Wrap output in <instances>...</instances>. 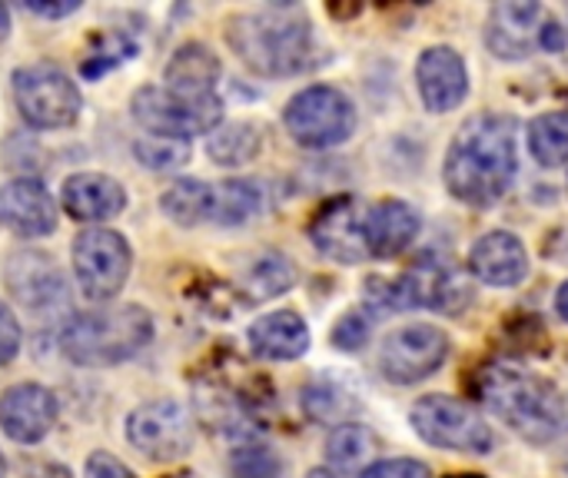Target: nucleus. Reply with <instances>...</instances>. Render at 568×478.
<instances>
[{"label":"nucleus","instance_id":"nucleus-1","mask_svg":"<svg viewBox=\"0 0 568 478\" xmlns=\"http://www.w3.org/2000/svg\"><path fill=\"white\" fill-rule=\"evenodd\" d=\"M519 123L506 113H476L459 126L446 153V186L459 203H499L519 173Z\"/></svg>","mask_w":568,"mask_h":478},{"label":"nucleus","instance_id":"nucleus-2","mask_svg":"<svg viewBox=\"0 0 568 478\" xmlns=\"http://www.w3.org/2000/svg\"><path fill=\"white\" fill-rule=\"evenodd\" d=\"M479 399L499 423L519 433L526 443L546 446L559 439L568 426V409L556 383L529 373L516 363H493L479 373Z\"/></svg>","mask_w":568,"mask_h":478},{"label":"nucleus","instance_id":"nucleus-3","mask_svg":"<svg viewBox=\"0 0 568 478\" xmlns=\"http://www.w3.org/2000/svg\"><path fill=\"white\" fill-rule=\"evenodd\" d=\"M226 43L253 73L293 77L313 60V23L300 7L273 3L230 17Z\"/></svg>","mask_w":568,"mask_h":478},{"label":"nucleus","instance_id":"nucleus-4","mask_svg":"<svg viewBox=\"0 0 568 478\" xmlns=\"http://www.w3.org/2000/svg\"><path fill=\"white\" fill-rule=\"evenodd\" d=\"M153 339V316L143 306H103L73 316L60 333V349L73 366L103 369L140 356Z\"/></svg>","mask_w":568,"mask_h":478},{"label":"nucleus","instance_id":"nucleus-5","mask_svg":"<svg viewBox=\"0 0 568 478\" xmlns=\"http://www.w3.org/2000/svg\"><path fill=\"white\" fill-rule=\"evenodd\" d=\"M369 289H379L369 293L376 309H436L456 316L473 303V283L466 269L436 253L419 256L403 276L389 283L373 279Z\"/></svg>","mask_w":568,"mask_h":478},{"label":"nucleus","instance_id":"nucleus-6","mask_svg":"<svg viewBox=\"0 0 568 478\" xmlns=\"http://www.w3.org/2000/svg\"><path fill=\"white\" fill-rule=\"evenodd\" d=\"M486 47L499 60H523L536 50L559 53L566 47V30L542 3L506 0L489 10L486 20Z\"/></svg>","mask_w":568,"mask_h":478},{"label":"nucleus","instance_id":"nucleus-7","mask_svg":"<svg viewBox=\"0 0 568 478\" xmlns=\"http://www.w3.org/2000/svg\"><path fill=\"white\" fill-rule=\"evenodd\" d=\"M283 123L300 146L329 150L353 136L356 106L343 90H336L329 83H313L286 103Z\"/></svg>","mask_w":568,"mask_h":478},{"label":"nucleus","instance_id":"nucleus-8","mask_svg":"<svg viewBox=\"0 0 568 478\" xmlns=\"http://www.w3.org/2000/svg\"><path fill=\"white\" fill-rule=\"evenodd\" d=\"M13 103L33 130H67L80 120L77 83L53 63H30L13 73Z\"/></svg>","mask_w":568,"mask_h":478},{"label":"nucleus","instance_id":"nucleus-9","mask_svg":"<svg viewBox=\"0 0 568 478\" xmlns=\"http://www.w3.org/2000/svg\"><path fill=\"white\" fill-rule=\"evenodd\" d=\"M133 120L150 133V136H170V140H186L196 133H213L223 123V100L206 96V100H186L180 93H170L166 87H140L133 93Z\"/></svg>","mask_w":568,"mask_h":478},{"label":"nucleus","instance_id":"nucleus-10","mask_svg":"<svg viewBox=\"0 0 568 478\" xmlns=\"http://www.w3.org/2000/svg\"><path fill=\"white\" fill-rule=\"evenodd\" d=\"M413 429L436 449L463 452V456H486L496 446L489 423L466 403L449 396H426L409 413Z\"/></svg>","mask_w":568,"mask_h":478},{"label":"nucleus","instance_id":"nucleus-11","mask_svg":"<svg viewBox=\"0 0 568 478\" xmlns=\"http://www.w3.org/2000/svg\"><path fill=\"white\" fill-rule=\"evenodd\" d=\"M133 269V250L123 240V233L106 226H90L73 236V273L80 283V293L90 303L113 299Z\"/></svg>","mask_w":568,"mask_h":478},{"label":"nucleus","instance_id":"nucleus-12","mask_svg":"<svg viewBox=\"0 0 568 478\" xmlns=\"http://www.w3.org/2000/svg\"><path fill=\"white\" fill-rule=\"evenodd\" d=\"M449 359V336L429 323L393 329L379 346V373L396 386H413L439 373Z\"/></svg>","mask_w":568,"mask_h":478},{"label":"nucleus","instance_id":"nucleus-13","mask_svg":"<svg viewBox=\"0 0 568 478\" xmlns=\"http://www.w3.org/2000/svg\"><path fill=\"white\" fill-rule=\"evenodd\" d=\"M126 443L150 462H176L193 449V416L176 399H153L130 413Z\"/></svg>","mask_w":568,"mask_h":478},{"label":"nucleus","instance_id":"nucleus-14","mask_svg":"<svg viewBox=\"0 0 568 478\" xmlns=\"http://www.w3.org/2000/svg\"><path fill=\"white\" fill-rule=\"evenodd\" d=\"M57 426V399L40 383H17L0 393V429L17 446H37Z\"/></svg>","mask_w":568,"mask_h":478},{"label":"nucleus","instance_id":"nucleus-15","mask_svg":"<svg viewBox=\"0 0 568 478\" xmlns=\"http://www.w3.org/2000/svg\"><path fill=\"white\" fill-rule=\"evenodd\" d=\"M363 213H366V210H359V203H356L353 196H339V200L326 203V206L316 213V220L310 223V240H313V246H316L326 260L346 263V266L369 260V253H366V236H363Z\"/></svg>","mask_w":568,"mask_h":478},{"label":"nucleus","instance_id":"nucleus-16","mask_svg":"<svg viewBox=\"0 0 568 478\" xmlns=\"http://www.w3.org/2000/svg\"><path fill=\"white\" fill-rule=\"evenodd\" d=\"M416 83L423 93V103L433 113L456 110L469 93V70L459 50L453 47H429L423 50L416 63Z\"/></svg>","mask_w":568,"mask_h":478},{"label":"nucleus","instance_id":"nucleus-17","mask_svg":"<svg viewBox=\"0 0 568 478\" xmlns=\"http://www.w3.org/2000/svg\"><path fill=\"white\" fill-rule=\"evenodd\" d=\"M0 220L27 240L57 230V203L37 176H17L0 186Z\"/></svg>","mask_w":568,"mask_h":478},{"label":"nucleus","instance_id":"nucleus-18","mask_svg":"<svg viewBox=\"0 0 568 478\" xmlns=\"http://www.w3.org/2000/svg\"><path fill=\"white\" fill-rule=\"evenodd\" d=\"M3 279H7V289L13 293V299L23 303L27 309H47V306L60 303L67 293L57 263L40 250H17L7 260Z\"/></svg>","mask_w":568,"mask_h":478},{"label":"nucleus","instance_id":"nucleus-19","mask_svg":"<svg viewBox=\"0 0 568 478\" xmlns=\"http://www.w3.org/2000/svg\"><path fill=\"white\" fill-rule=\"evenodd\" d=\"M419 213L403 203V200H379L363 213V236H366V253L373 260H393L413 246L419 236Z\"/></svg>","mask_w":568,"mask_h":478},{"label":"nucleus","instance_id":"nucleus-20","mask_svg":"<svg viewBox=\"0 0 568 478\" xmlns=\"http://www.w3.org/2000/svg\"><path fill=\"white\" fill-rule=\"evenodd\" d=\"M60 206L80 223H106L126 210V190L106 173H73L60 190Z\"/></svg>","mask_w":568,"mask_h":478},{"label":"nucleus","instance_id":"nucleus-21","mask_svg":"<svg viewBox=\"0 0 568 478\" xmlns=\"http://www.w3.org/2000/svg\"><path fill=\"white\" fill-rule=\"evenodd\" d=\"M469 273L486 286H519L529 276V253L519 236L496 230L473 246Z\"/></svg>","mask_w":568,"mask_h":478},{"label":"nucleus","instance_id":"nucleus-22","mask_svg":"<svg viewBox=\"0 0 568 478\" xmlns=\"http://www.w3.org/2000/svg\"><path fill=\"white\" fill-rule=\"evenodd\" d=\"M246 339H250V349L260 359L293 363V359L306 356V349H310V326L303 323L300 313L280 309V313H270V316L256 319L250 326Z\"/></svg>","mask_w":568,"mask_h":478},{"label":"nucleus","instance_id":"nucleus-23","mask_svg":"<svg viewBox=\"0 0 568 478\" xmlns=\"http://www.w3.org/2000/svg\"><path fill=\"white\" fill-rule=\"evenodd\" d=\"M216 83H220V57L206 43H183L163 70V87L186 100L216 96Z\"/></svg>","mask_w":568,"mask_h":478},{"label":"nucleus","instance_id":"nucleus-24","mask_svg":"<svg viewBox=\"0 0 568 478\" xmlns=\"http://www.w3.org/2000/svg\"><path fill=\"white\" fill-rule=\"evenodd\" d=\"M160 210L180 226H200L216 220V186L203 180H176L160 193Z\"/></svg>","mask_w":568,"mask_h":478},{"label":"nucleus","instance_id":"nucleus-25","mask_svg":"<svg viewBox=\"0 0 568 478\" xmlns=\"http://www.w3.org/2000/svg\"><path fill=\"white\" fill-rule=\"evenodd\" d=\"M260 146H263V133L250 120H243V123H220L210 133V140H206V153L220 166H243V163L256 160Z\"/></svg>","mask_w":568,"mask_h":478},{"label":"nucleus","instance_id":"nucleus-26","mask_svg":"<svg viewBox=\"0 0 568 478\" xmlns=\"http://www.w3.org/2000/svg\"><path fill=\"white\" fill-rule=\"evenodd\" d=\"M529 150L542 166H562L568 160V110H549L529 123Z\"/></svg>","mask_w":568,"mask_h":478},{"label":"nucleus","instance_id":"nucleus-27","mask_svg":"<svg viewBox=\"0 0 568 478\" xmlns=\"http://www.w3.org/2000/svg\"><path fill=\"white\" fill-rule=\"evenodd\" d=\"M263 206V190L256 180H226L216 183V220L220 226H240L253 220Z\"/></svg>","mask_w":568,"mask_h":478},{"label":"nucleus","instance_id":"nucleus-28","mask_svg":"<svg viewBox=\"0 0 568 478\" xmlns=\"http://www.w3.org/2000/svg\"><path fill=\"white\" fill-rule=\"evenodd\" d=\"M136 57V40L123 30H106L103 37L93 40V47L80 60V77L83 80H100L103 73L116 70L120 63Z\"/></svg>","mask_w":568,"mask_h":478},{"label":"nucleus","instance_id":"nucleus-29","mask_svg":"<svg viewBox=\"0 0 568 478\" xmlns=\"http://www.w3.org/2000/svg\"><path fill=\"white\" fill-rule=\"evenodd\" d=\"M296 283V269L286 256L280 253H266L260 256L246 276H243V289L253 296V299H273V296H283L290 286Z\"/></svg>","mask_w":568,"mask_h":478},{"label":"nucleus","instance_id":"nucleus-30","mask_svg":"<svg viewBox=\"0 0 568 478\" xmlns=\"http://www.w3.org/2000/svg\"><path fill=\"white\" fill-rule=\"evenodd\" d=\"M373 449H376L373 433H369L366 426H353V423L333 429L329 439H326V459H329V466L339 469V472L359 469V466L373 456Z\"/></svg>","mask_w":568,"mask_h":478},{"label":"nucleus","instance_id":"nucleus-31","mask_svg":"<svg viewBox=\"0 0 568 478\" xmlns=\"http://www.w3.org/2000/svg\"><path fill=\"white\" fill-rule=\"evenodd\" d=\"M133 153H136V160L146 170L170 173V170H180L190 160V143L186 140H170V136H150V133H143L133 143Z\"/></svg>","mask_w":568,"mask_h":478},{"label":"nucleus","instance_id":"nucleus-32","mask_svg":"<svg viewBox=\"0 0 568 478\" xmlns=\"http://www.w3.org/2000/svg\"><path fill=\"white\" fill-rule=\"evenodd\" d=\"M369 333H373L369 316H363V313H349V316H343V319L336 323V329H333V343H336L339 349L353 353V349H363V346L369 343Z\"/></svg>","mask_w":568,"mask_h":478},{"label":"nucleus","instance_id":"nucleus-33","mask_svg":"<svg viewBox=\"0 0 568 478\" xmlns=\"http://www.w3.org/2000/svg\"><path fill=\"white\" fill-rule=\"evenodd\" d=\"M359 478H433L429 469L416 459H383V462H373L369 469H363Z\"/></svg>","mask_w":568,"mask_h":478},{"label":"nucleus","instance_id":"nucleus-34","mask_svg":"<svg viewBox=\"0 0 568 478\" xmlns=\"http://www.w3.org/2000/svg\"><path fill=\"white\" fill-rule=\"evenodd\" d=\"M20 343H23L20 323H17V316L10 313V306H7V303H0V366H7V363H13V359H17Z\"/></svg>","mask_w":568,"mask_h":478},{"label":"nucleus","instance_id":"nucleus-35","mask_svg":"<svg viewBox=\"0 0 568 478\" xmlns=\"http://www.w3.org/2000/svg\"><path fill=\"white\" fill-rule=\"evenodd\" d=\"M83 476L87 478H136L116 456L110 452H93L83 466Z\"/></svg>","mask_w":568,"mask_h":478},{"label":"nucleus","instance_id":"nucleus-36","mask_svg":"<svg viewBox=\"0 0 568 478\" xmlns=\"http://www.w3.org/2000/svg\"><path fill=\"white\" fill-rule=\"evenodd\" d=\"M23 7L37 17H47V20H60V17H70L80 10V0H23Z\"/></svg>","mask_w":568,"mask_h":478},{"label":"nucleus","instance_id":"nucleus-37","mask_svg":"<svg viewBox=\"0 0 568 478\" xmlns=\"http://www.w3.org/2000/svg\"><path fill=\"white\" fill-rule=\"evenodd\" d=\"M233 469H236V476L240 478H266V472L273 469V462L270 459H256V462H250V456L246 452H240L236 456V462H233Z\"/></svg>","mask_w":568,"mask_h":478},{"label":"nucleus","instance_id":"nucleus-38","mask_svg":"<svg viewBox=\"0 0 568 478\" xmlns=\"http://www.w3.org/2000/svg\"><path fill=\"white\" fill-rule=\"evenodd\" d=\"M27 478H73V472L60 462H30Z\"/></svg>","mask_w":568,"mask_h":478},{"label":"nucleus","instance_id":"nucleus-39","mask_svg":"<svg viewBox=\"0 0 568 478\" xmlns=\"http://www.w3.org/2000/svg\"><path fill=\"white\" fill-rule=\"evenodd\" d=\"M556 313H559V316L568 323V283H562V286H559V293H556Z\"/></svg>","mask_w":568,"mask_h":478},{"label":"nucleus","instance_id":"nucleus-40","mask_svg":"<svg viewBox=\"0 0 568 478\" xmlns=\"http://www.w3.org/2000/svg\"><path fill=\"white\" fill-rule=\"evenodd\" d=\"M7 33H10V10L0 3V43L7 40Z\"/></svg>","mask_w":568,"mask_h":478},{"label":"nucleus","instance_id":"nucleus-41","mask_svg":"<svg viewBox=\"0 0 568 478\" xmlns=\"http://www.w3.org/2000/svg\"><path fill=\"white\" fill-rule=\"evenodd\" d=\"M310 478H339V476H336L333 469H313V472H310Z\"/></svg>","mask_w":568,"mask_h":478},{"label":"nucleus","instance_id":"nucleus-42","mask_svg":"<svg viewBox=\"0 0 568 478\" xmlns=\"http://www.w3.org/2000/svg\"><path fill=\"white\" fill-rule=\"evenodd\" d=\"M7 476V462H3V452H0V478Z\"/></svg>","mask_w":568,"mask_h":478},{"label":"nucleus","instance_id":"nucleus-43","mask_svg":"<svg viewBox=\"0 0 568 478\" xmlns=\"http://www.w3.org/2000/svg\"><path fill=\"white\" fill-rule=\"evenodd\" d=\"M449 478H483V476H449Z\"/></svg>","mask_w":568,"mask_h":478},{"label":"nucleus","instance_id":"nucleus-44","mask_svg":"<svg viewBox=\"0 0 568 478\" xmlns=\"http://www.w3.org/2000/svg\"><path fill=\"white\" fill-rule=\"evenodd\" d=\"M173 478H200V476H190V472H186V476H173Z\"/></svg>","mask_w":568,"mask_h":478}]
</instances>
